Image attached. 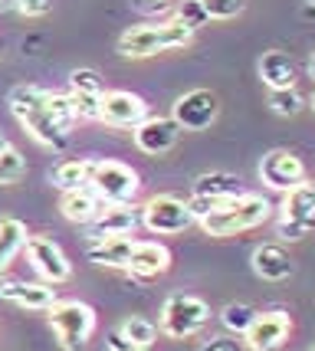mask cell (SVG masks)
<instances>
[{
    "mask_svg": "<svg viewBox=\"0 0 315 351\" xmlns=\"http://www.w3.org/2000/svg\"><path fill=\"white\" fill-rule=\"evenodd\" d=\"M27 260L36 273L43 276L49 286H60L66 282L69 276H73V266L66 260V253H62V246L53 240V237H46V233H36V237H27Z\"/></svg>",
    "mask_w": 315,
    "mask_h": 351,
    "instance_id": "ba28073f",
    "label": "cell"
},
{
    "mask_svg": "<svg viewBox=\"0 0 315 351\" xmlns=\"http://www.w3.org/2000/svg\"><path fill=\"white\" fill-rule=\"evenodd\" d=\"M105 345H108V351H148V348H141V345H135V341H128V338H121L119 332H112Z\"/></svg>",
    "mask_w": 315,
    "mask_h": 351,
    "instance_id": "8d00e7d4",
    "label": "cell"
},
{
    "mask_svg": "<svg viewBox=\"0 0 315 351\" xmlns=\"http://www.w3.org/2000/svg\"><path fill=\"white\" fill-rule=\"evenodd\" d=\"M253 273L266 282H283L292 276V260L285 253L283 246H272V243H263L253 250Z\"/></svg>",
    "mask_w": 315,
    "mask_h": 351,
    "instance_id": "d6986e66",
    "label": "cell"
},
{
    "mask_svg": "<svg viewBox=\"0 0 315 351\" xmlns=\"http://www.w3.org/2000/svg\"><path fill=\"white\" fill-rule=\"evenodd\" d=\"M217 95L210 89H191L184 92L178 102L171 106V119L180 125V132H204L217 122Z\"/></svg>",
    "mask_w": 315,
    "mask_h": 351,
    "instance_id": "9c48e42d",
    "label": "cell"
},
{
    "mask_svg": "<svg viewBox=\"0 0 315 351\" xmlns=\"http://www.w3.org/2000/svg\"><path fill=\"white\" fill-rule=\"evenodd\" d=\"M141 223L158 237H174V233H184L194 223V214H191L187 200L174 197V194H154L141 207Z\"/></svg>",
    "mask_w": 315,
    "mask_h": 351,
    "instance_id": "8992f818",
    "label": "cell"
},
{
    "mask_svg": "<svg viewBox=\"0 0 315 351\" xmlns=\"http://www.w3.org/2000/svg\"><path fill=\"white\" fill-rule=\"evenodd\" d=\"M92 191L105 200V204H121V200H132L138 194V171L121 165V161H95L92 171Z\"/></svg>",
    "mask_w": 315,
    "mask_h": 351,
    "instance_id": "52a82bcc",
    "label": "cell"
},
{
    "mask_svg": "<svg viewBox=\"0 0 315 351\" xmlns=\"http://www.w3.org/2000/svg\"><path fill=\"white\" fill-rule=\"evenodd\" d=\"M135 132V145L141 148L145 154H167L174 145H178L180 138V125L174 119H161V115H154V119H145V122L132 128Z\"/></svg>",
    "mask_w": 315,
    "mask_h": 351,
    "instance_id": "9a60e30c",
    "label": "cell"
},
{
    "mask_svg": "<svg viewBox=\"0 0 315 351\" xmlns=\"http://www.w3.org/2000/svg\"><path fill=\"white\" fill-rule=\"evenodd\" d=\"M23 174H27V161H23V154L10 145L7 152L0 154V184H3V187H7V184H20Z\"/></svg>",
    "mask_w": 315,
    "mask_h": 351,
    "instance_id": "4316f807",
    "label": "cell"
},
{
    "mask_svg": "<svg viewBox=\"0 0 315 351\" xmlns=\"http://www.w3.org/2000/svg\"><path fill=\"white\" fill-rule=\"evenodd\" d=\"M259 79L270 86V89H289L292 82H296V66L292 60L279 53V49H270V53H263V60H259Z\"/></svg>",
    "mask_w": 315,
    "mask_h": 351,
    "instance_id": "7402d4cb",
    "label": "cell"
},
{
    "mask_svg": "<svg viewBox=\"0 0 315 351\" xmlns=\"http://www.w3.org/2000/svg\"><path fill=\"white\" fill-rule=\"evenodd\" d=\"M194 194L200 197H213V200H230L243 194L240 178L233 174H224V171H210V174H200L194 181Z\"/></svg>",
    "mask_w": 315,
    "mask_h": 351,
    "instance_id": "cb8c5ba5",
    "label": "cell"
},
{
    "mask_svg": "<svg viewBox=\"0 0 315 351\" xmlns=\"http://www.w3.org/2000/svg\"><path fill=\"white\" fill-rule=\"evenodd\" d=\"M148 119V106L145 99L128 89H115L102 95V108H99V122L112 125V128H138Z\"/></svg>",
    "mask_w": 315,
    "mask_h": 351,
    "instance_id": "30bf717a",
    "label": "cell"
},
{
    "mask_svg": "<svg viewBox=\"0 0 315 351\" xmlns=\"http://www.w3.org/2000/svg\"><path fill=\"white\" fill-rule=\"evenodd\" d=\"M132 246H135V237H105V240H92L86 256H89L95 266H108V269H125L128 266V256H132Z\"/></svg>",
    "mask_w": 315,
    "mask_h": 351,
    "instance_id": "ac0fdd59",
    "label": "cell"
},
{
    "mask_svg": "<svg viewBox=\"0 0 315 351\" xmlns=\"http://www.w3.org/2000/svg\"><path fill=\"white\" fill-rule=\"evenodd\" d=\"M312 351H315V348H312Z\"/></svg>",
    "mask_w": 315,
    "mask_h": 351,
    "instance_id": "b9f144b4",
    "label": "cell"
},
{
    "mask_svg": "<svg viewBox=\"0 0 315 351\" xmlns=\"http://www.w3.org/2000/svg\"><path fill=\"white\" fill-rule=\"evenodd\" d=\"M174 20L178 23H184L187 30H200V27H207L210 23V16H207V10L200 7V0H180L178 7H174Z\"/></svg>",
    "mask_w": 315,
    "mask_h": 351,
    "instance_id": "83f0119b",
    "label": "cell"
},
{
    "mask_svg": "<svg viewBox=\"0 0 315 351\" xmlns=\"http://www.w3.org/2000/svg\"><path fill=\"white\" fill-rule=\"evenodd\" d=\"M125 269L132 276H138V279L165 276L167 269H171V250H167L165 243H158V240H135Z\"/></svg>",
    "mask_w": 315,
    "mask_h": 351,
    "instance_id": "2e32d148",
    "label": "cell"
},
{
    "mask_svg": "<svg viewBox=\"0 0 315 351\" xmlns=\"http://www.w3.org/2000/svg\"><path fill=\"white\" fill-rule=\"evenodd\" d=\"M95 161L92 158H66L53 168V184L60 191H75V187H89Z\"/></svg>",
    "mask_w": 315,
    "mask_h": 351,
    "instance_id": "603a6c76",
    "label": "cell"
},
{
    "mask_svg": "<svg viewBox=\"0 0 315 351\" xmlns=\"http://www.w3.org/2000/svg\"><path fill=\"white\" fill-rule=\"evenodd\" d=\"M312 108H315V99H312Z\"/></svg>",
    "mask_w": 315,
    "mask_h": 351,
    "instance_id": "60d3db41",
    "label": "cell"
},
{
    "mask_svg": "<svg viewBox=\"0 0 315 351\" xmlns=\"http://www.w3.org/2000/svg\"><path fill=\"white\" fill-rule=\"evenodd\" d=\"M49 312V325L60 338L66 351H82L89 345L92 332H95V308L79 302V299H56Z\"/></svg>",
    "mask_w": 315,
    "mask_h": 351,
    "instance_id": "277c9868",
    "label": "cell"
},
{
    "mask_svg": "<svg viewBox=\"0 0 315 351\" xmlns=\"http://www.w3.org/2000/svg\"><path fill=\"white\" fill-rule=\"evenodd\" d=\"M283 217L285 220H302V223L315 227V181H299L296 187L285 191Z\"/></svg>",
    "mask_w": 315,
    "mask_h": 351,
    "instance_id": "ffe728a7",
    "label": "cell"
},
{
    "mask_svg": "<svg viewBox=\"0 0 315 351\" xmlns=\"http://www.w3.org/2000/svg\"><path fill=\"white\" fill-rule=\"evenodd\" d=\"M309 3H312V7H315V0H309Z\"/></svg>",
    "mask_w": 315,
    "mask_h": 351,
    "instance_id": "ab89813d",
    "label": "cell"
},
{
    "mask_svg": "<svg viewBox=\"0 0 315 351\" xmlns=\"http://www.w3.org/2000/svg\"><path fill=\"white\" fill-rule=\"evenodd\" d=\"M10 7H14L16 14L23 16H43L49 14V0H7Z\"/></svg>",
    "mask_w": 315,
    "mask_h": 351,
    "instance_id": "e575fe53",
    "label": "cell"
},
{
    "mask_svg": "<svg viewBox=\"0 0 315 351\" xmlns=\"http://www.w3.org/2000/svg\"><path fill=\"white\" fill-rule=\"evenodd\" d=\"M200 351H246V341L243 335H233V332H226V335H213L207 338Z\"/></svg>",
    "mask_w": 315,
    "mask_h": 351,
    "instance_id": "d6a6232c",
    "label": "cell"
},
{
    "mask_svg": "<svg viewBox=\"0 0 315 351\" xmlns=\"http://www.w3.org/2000/svg\"><path fill=\"white\" fill-rule=\"evenodd\" d=\"M119 335L128 338V341H135L141 348H151L154 345V338H158V325L145 315H128V319L119 325Z\"/></svg>",
    "mask_w": 315,
    "mask_h": 351,
    "instance_id": "d4e9b609",
    "label": "cell"
},
{
    "mask_svg": "<svg viewBox=\"0 0 315 351\" xmlns=\"http://www.w3.org/2000/svg\"><path fill=\"white\" fill-rule=\"evenodd\" d=\"M309 233H312V227H309V223L279 217V237H283V240H302V237H309Z\"/></svg>",
    "mask_w": 315,
    "mask_h": 351,
    "instance_id": "836d02e7",
    "label": "cell"
},
{
    "mask_svg": "<svg viewBox=\"0 0 315 351\" xmlns=\"http://www.w3.org/2000/svg\"><path fill=\"white\" fill-rule=\"evenodd\" d=\"M49 108H53V119L69 132L79 119H75V108H73V102H69V95L66 92H49Z\"/></svg>",
    "mask_w": 315,
    "mask_h": 351,
    "instance_id": "4dcf8cb0",
    "label": "cell"
},
{
    "mask_svg": "<svg viewBox=\"0 0 315 351\" xmlns=\"http://www.w3.org/2000/svg\"><path fill=\"white\" fill-rule=\"evenodd\" d=\"M289 332H292L289 315L276 308V312H263V315H256L253 325L246 328L243 341H246V351H279L283 348V341L289 338Z\"/></svg>",
    "mask_w": 315,
    "mask_h": 351,
    "instance_id": "7c38bea8",
    "label": "cell"
},
{
    "mask_svg": "<svg viewBox=\"0 0 315 351\" xmlns=\"http://www.w3.org/2000/svg\"><path fill=\"white\" fill-rule=\"evenodd\" d=\"M207 322H210V308L204 299L187 295V292H174L161 306L158 332H165L167 338H194L197 332H204Z\"/></svg>",
    "mask_w": 315,
    "mask_h": 351,
    "instance_id": "5b68a950",
    "label": "cell"
},
{
    "mask_svg": "<svg viewBox=\"0 0 315 351\" xmlns=\"http://www.w3.org/2000/svg\"><path fill=\"white\" fill-rule=\"evenodd\" d=\"M194 40V30H187L178 20H161V23H145V27H132L119 36V53L128 60H145L165 49H180Z\"/></svg>",
    "mask_w": 315,
    "mask_h": 351,
    "instance_id": "3957f363",
    "label": "cell"
},
{
    "mask_svg": "<svg viewBox=\"0 0 315 351\" xmlns=\"http://www.w3.org/2000/svg\"><path fill=\"white\" fill-rule=\"evenodd\" d=\"M27 237H30V233H27V223H23V220H16V217H0V273L23 253Z\"/></svg>",
    "mask_w": 315,
    "mask_h": 351,
    "instance_id": "44dd1931",
    "label": "cell"
},
{
    "mask_svg": "<svg viewBox=\"0 0 315 351\" xmlns=\"http://www.w3.org/2000/svg\"><path fill=\"white\" fill-rule=\"evenodd\" d=\"M7 106H10L16 122L23 125L30 132V138H36L40 145L53 148V152H62L69 145V132L53 119L49 89H40V86H14L10 95H7Z\"/></svg>",
    "mask_w": 315,
    "mask_h": 351,
    "instance_id": "6da1fadb",
    "label": "cell"
},
{
    "mask_svg": "<svg viewBox=\"0 0 315 351\" xmlns=\"http://www.w3.org/2000/svg\"><path fill=\"white\" fill-rule=\"evenodd\" d=\"M69 92H79V95H105V82L95 69H73L69 73Z\"/></svg>",
    "mask_w": 315,
    "mask_h": 351,
    "instance_id": "f1b7e54d",
    "label": "cell"
},
{
    "mask_svg": "<svg viewBox=\"0 0 315 351\" xmlns=\"http://www.w3.org/2000/svg\"><path fill=\"white\" fill-rule=\"evenodd\" d=\"M270 108L276 115H285V119H292V115H299L302 108V95L292 86L289 89H270Z\"/></svg>",
    "mask_w": 315,
    "mask_h": 351,
    "instance_id": "f546056e",
    "label": "cell"
},
{
    "mask_svg": "<svg viewBox=\"0 0 315 351\" xmlns=\"http://www.w3.org/2000/svg\"><path fill=\"white\" fill-rule=\"evenodd\" d=\"M141 227V207L132 200L121 204H105L99 217L89 223V240H105V237H128Z\"/></svg>",
    "mask_w": 315,
    "mask_h": 351,
    "instance_id": "8fae6325",
    "label": "cell"
},
{
    "mask_svg": "<svg viewBox=\"0 0 315 351\" xmlns=\"http://www.w3.org/2000/svg\"><path fill=\"white\" fill-rule=\"evenodd\" d=\"M259 315L253 306H246V302H230V306H224V312H220V322H224L226 332H233V335H246V328L253 325V319Z\"/></svg>",
    "mask_w": 315,
    "mask_h": 351,
    "instance_id": "484cf974",
    "label": "cell"
},
{
    "mask_svg": "<svg viewBox=\"0 0 315 351\" xmlns=\"http://www.w3.org/2000/svg\"><path fill=\"white\" fill-rule=\"evenodd\" d=\"M210 20H233L243 10V0H200Z\"/></svg>",
    "mask_w": 315,
    "mask_h": 351,
    "instance_id": "1f68e13d",
    "label": "cell"
},
{
    "mask_svg": "<svg viewBox=\"0 0 315 351\" xmlns=\"http://www.w3.org/2000/svg\"><path fill=\"white\" fill-rule=\"evenodd\" d=\"M259 178H263V184H266L270 191H283L285 194L289 187H296L299 181H305V165H302L292 152L276 148V152L263 154V161H259Z\"/></svg>",
    "mask_w": 315,
    "mask_h": 351,
    "instance_id": "4fadbf2b",
    "label": "cell"
},
{
    "mask_svg": "<svg viewBox=\"0 0 315 351\" xmlns=\"http://www.w3.org/2000/svg\"><path fill=\"white\" fill-rule=\"evenodd\" d=\"M105 207V200L92 191V187H75V191H62V200H60V210L69 223H82L89 227L92 220L99 217V210Z\"/></svg>",
    "mask_w": 315,
    "mask_h": 351,
    "instance_id": "e0dca14e",
    "label": "cell"
},
{
    "mask_svg": "<svg viewBox=\"0 0 315 351\" xmlns=\"http://www.w3.org/2000/svg\"><path fill=\"white\" fill-rule=\"evenodd\" d=\"M0 299L14 302L20 308H33V312H46L56 302V289L46 282H27V279H0Z\"/></svg>",
    "mask_w": 315,
    "mask_h": 351,
    "instance_id": "5bb4252c",
    "label": "cell"
},
{
    "mask_svg": "<svg viewBox=\"0 0 315 351\" xmlns=\"http://www.w3.org/2000/svg\"><path fill=\"white\" fill-rule=\"evenodd\" d=\"M272 214V204L263 194H240V197L224 200L213 214L200 217L197 223L204 227L207 237H237L243 230H253L266 223Z\"/></svg>",
    "mask_w": 315,
    "mask_h": 351,
    "instance_id": "7a4b0ae2",
    "label": "cell"
},
{
    "mask_svg": "<svg viewBox=\"0 0 315 351\" xmlns=\"http://www.w3.org/2000/svg\"><path fill=\"white\" fill-rule=\"evenodd\" d=\"M309 76L315 79V53H312V56H309Z\"/></svg>",
    "mask_w": 315,
    "mask_h": 351,
    "instance_id": "f35d334b",
    "label": "cell"
},
{
    "mask_svg": "<svg viewBox=\"0 0 315 351\" xmlns=\"http://www.w3.org/2000/svg\"><path fill=\"white\" fill-rule=\"evenodd\" d=\"M7 148H10V141H7V135H3V132H0V154L7 152Z\"/></svg>",
    "mask_w": 315,
    "mask_h": 351,
    "instance_id": "74e56055",
    "label": "cell"
},
{
    "mask_svg": "<svg viewBox=\"0 0 315 351\" xmlns=\"http://www.w3.org/2000/svg\"><path fill=\"white\" fill-rule=\"evenodd\" d=\"M132 7H135L138 14L154 16V14H165V10H171L174 3H171V0H132Z\"/></svg>",
    "mask_w": 315,
    "mask_h": 351,
    "instance_id": "d590c367",
    "label": "cell"
}]
</instances>
